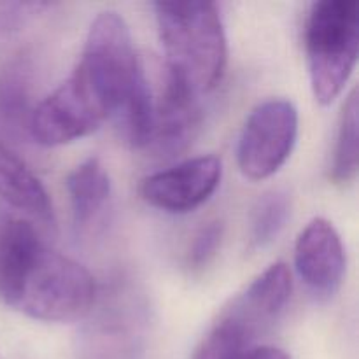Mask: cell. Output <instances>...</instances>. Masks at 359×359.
<instances>
[{"label": "cell", "mask_w": 359, "mask_h": 359, "mask_svg": "<svg viewBox=\"0 0 359 359\" xmlns=\"http://www.w3.org/2000/svg\"><path fill=\"white\" fill-rule=\"evenodd\" d=\"M91 273L53 251L27 217L0 212V300L44 323H72L91 311Z\"/></svg>", "instance_id": "1"}, {"label": "cell", "mask_w": 359, "mask_h": 359, "mask_svg": "<svg viewBox=\"0 0 359 359\" xmlns=\"http://www.w3.org/2000/svg\"><path fill=\"white\" fill-rule=\"evenodd\" d=\"M76 70L107 105L121 139L135 149L149 146L154 102L128 25L118 13L104 11L95 18Z\"/></svg>", "instance_id": "2"}, {"label": "cell", "mask_w": 359, "mask_h": 359, "mask_svg": "<svg viewBox=\"0 0 359 359\" xmlns=\"http://www.w3.org/2000/svg\"><path fill=\"white\" fill-rule=\"evenodd\" d=\"M158 32L167 58V81L195 97L212 91L226 70L228 44L214 2H156Z\"/></svg>", "instance_id": "3"}, {"label": "cell", "mask_w": 359, "mask_h": 359, "mask_svg": "<svg viewBox=\"0 0 359 359\" xmlns=\"http://www.w3.org/2000/svg\"><path fill=\"white\" fill-rule=\"evenodd\" d=\"M358 53L356 0H321L312 4L305 25V55L311 86L319 104H332L342 93L356 67Z\"/></svg>", "instance_id": "4"}, {"label": "cell", "mask_w": 359, "mask_h": 359, "mask_svg": "<svg viewBox=\"0 0 359 359\" xmlns=\"http://www.w3.org/2000/svg\"><path fill=\"white\" fill-rule=\"evenodd\" d=\"M298 111L293 102L270 98L249 112L237 142V161L251 181L272 177L293 153L298 139Z\"/></svg>", "instance_id": "5"}, {"label": "cell", "mask_w": 359, "mask_h": 359, "mask_svg": "<svg viewBox=\"0 0 359 359\" xmlns=\"http://www.w3.org/2000/svg\"><path fill=\"white\" fill-rule=\"evenodd\" d=\"M105 119H109V112L104 100L74 70L65 83L35 105L28 135L41 146H63L90 135Z\"/></svg>", "instance_id": "6"}, {"label": "cell", "mask_w": 359, "mask_h": 359, "mask_svg": "<svg viewBox=\"0 0 359 359\" xmlns=\"http://www.w3.org/2000/svg\"><path fill=\"white\" fill-rule=\"evenodd\" d=\"M223 163L214 154L189 158L140 181V196L151 207L170 214L198 209L219 188Z\"/></svg>", "instance_id": "7"}, {"label": "cell", "mask_w": 359, "mask_h": 359, "mask_svg": "<svg viewBox=\"0 0 359 359\" xmlns=\"http://www.w3.org/2000/svg\"><path fill=\"white\" fill-rule=\"evenodd\" d=\"M294 269L318 300L339 293L346 276V251L337 228L325 217H314L294 244Z\"/></svg>", "instance_id": "8"}, {"label": "cell", "mask_w": 359, "mask_h": 359, "mask_svg": "<svg viewBox=\"0 0 359 359\" xmlns=\"http://www.w3.org/2000/svg\"><path fill=\"white\" fill-rule=\"evenodd\" d=\"M293 279L287 265L273 263L223 311L256 339L272 328L290 304Z\"/></svg>", "instance_id": "9"}, {"label": "cell", "mask_w": 359, "mask_h": 359, "mask_svg": "<svg viewBox=\"0 0 359 359\" xmlns=\"http://www.w3.org/2000/svg\"><path fill=\"white\" fill-rule=\"evenodd\" d=\"M200 98L167 81L160 104L154 105V128L149 149L160 156L182 153L200 128Z\"/></svg>", "instance_id": "10"}, {"label": "cell", "mask_w": 359, "mask_h": 359, "mask_svg": "<svg viewBox=\"0 0 359 359\" xmlns=\"http://www.w3.org/2000/svg\"><path fill=\"white\" fill-rule=\"evenodd\" d=\"M0 198L7 207L46 226L55 224V210L44 184L4 140H0Z\"/></svg>", "instance_id": "11"}, {"label": "cell", "mask_w": 359, "mask_h": 359, "mask_svg": "<svg viewBox=\"0 0 359 359\" xmlns=\"http://www.w3.org/2000/svg\"><path fill=\"white\" fill-rule=\"evenodd\" d=\"M74 221L84 226L100 214L111 196V177L98 158H88L77 165L67 177Z\"/></svg>", "instance_id": "12"}, {"label": "cell", "mask_w": 359, "mask_h": 359, "mask_svg": "<svg viewBox=\"0 0 359 359\" xmlns=\"http://www.w3.org/2000/svg\"><path fill=\"white\" fill-rule=\"evenodd\" d=\"M32 112L30 65L14 60L0 72V128L7 135H28Z\"/></svg>", "instance_id": "13"}, {"label": "cell", "mask_w": 359, "mask_h": 359, "mask_svg": "<svg viewBox=\"0 0 359 359\" xmlns=\"http://www.w3.org/2000/svg\"><path fill=\"white\" fill-rule=\"evenodd\" d=\"M256 342L258 339L251 332L226 314H221L193 359H249L259 347Z\"/></svg>", "instance_id": "14"}, {"label": "cell", "mask_w": 359, "mask_h": 359, "mask_svg": "<svg viewBox=\"0 0 359 359\" xmlns=\"http://www.w3.org/2000/svg\"><path fill=\"white\" fill-rule=\"evenodd\" d=\"M358 90L351 91L344 105L333 153L332 179L339 184H346L356 177L358 172Z\"/></svg>", "instance_id": "15"}, {"label": "cell", "mask_w": 359, "mask_h": 359, "mask_svg": "<svg viewBox=\"0 0 359 359\" xmlns=\"http://www.w3.org/2000/svg\"><path fill=\"white\" fill-rule=\"evenodd\" d=\"M291 214V203L286 193L270 191L256 203L251 219V245L265 248L272 244Z\"/></svg>", "instance_id": "16"}, {"label": "cell", "mask_w": 359, "mask_h": 359, "mask_svg": "<svg viewBox=\"0 0 359 359\" xmlns=\"http://www.w3.org/2000/svg\"><path fill=\"white\" fill-rule=\"evenodd\" d=\"M53 6L51 2H0V37L20 32Z\"/></svg>", "instance_id": "17"}, {"label": "cell", "mask_w": 359, "mask_h": 359, "mask_svg": "<svg viewBox=\"0 0 359 359\" xmlns=\"http://www.w3.org/2000/svg\"><path fill=\"white\" fill-rule=\"evenodd\" d=\"M221 238H223V224L217 223V221L205 224L195 235V241H193L191 248H189V269L200 270L205 265H209V262L216 256L217 249H219Z\"/></svg>", "instance_id": "18"}, {"label": "cell", "mask_w": 359, "mask_h": 359, "mask_svg": "<svg viewBox=\"0 0 359 359\" xmlns=\"http://www.w3.org/2000/svg\"><path fill=\"white\" fill-rule=\"evenodd\" d=\"M249 359H291L284 351L277 349V347L270 346H259L256 347L255 353L251 354Z\"/></svg>", "instance_id": "19"}]
</instances>
